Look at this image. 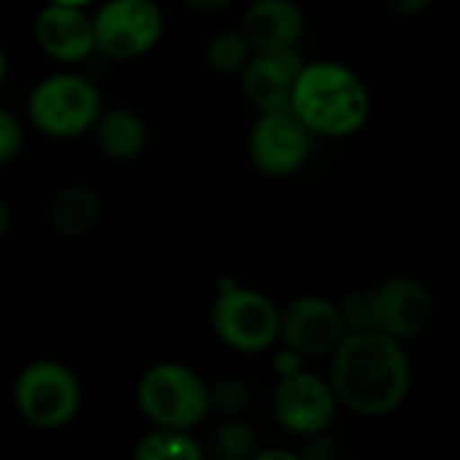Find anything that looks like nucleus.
Masks as SVG:
<instances>
[{"label":"nucleus","instance_id":"f257e3e1","mask_svg":"<svg viewBox=\"0 0 460 460\" xmlns=\"http://www.w3.org/2000/svg\"><path fill=\"white\" fill-rule=\"evenodd\" d=\"M329 388L337 407L361 418L396 412L412 388V367L399 342L385 334H348L332 353Z\"/></svg>","mask_w":460,"mask_h":460},{"label":"nucleus","instance_id":"f03ea898","mask_svg":"<svg viewBox=\"0 0 460 460\" xmlns=\"http://www.w3.org/2000/svg\"><path fill=\"white\" fill-rule=\"evenodd\" d=\"M288 111L313 137H350L367 124L372 100L356 70L321 59L302 67Z\"/></svg>","mask_w":460,"mask_h":460},{"label":"nucleus","instance_id":"7ed1b4c3","mask_svg":"<svg viewBox=\"0 0 460 460\" xmlns=\"http://www.w3.org/2000/svg\"><path fill=\"white\" fill-rule=\"evenodd\" d=\"M137 407L156 431L189 434L208 415V383L186 364H154L143 372L135 391Z\"/></svg>","mask_w":460,"mask_h":460},{"label":"nucleus","instance_id":"20e7f679","mask_svg":"<svg viewBox=\"0 0 460 460\" xmlns=\"http://www.w3.org/2000/svg\"><path fill=\"white\" fill-rule=\"evenodd\" d=\"M102 113L97 86L78 73H54L40 78L27 97L30 124L54 140H70L92 132Z\"/></svg>","mask_w":460,"mask_h":460},{"label":"nucleus","instance_id":"39448f33","mask_svg":"<svg viewBox=\"0 0 460 460\" xmlns=\"http://www.w3.org/2000/svg\"><path fill=\"white\" fill-rule=\"evenodd\" d=\"M13 407L32 429H65L81 410V383L73 369L59 361H30L13 383Z\"/></svg>","mask_w":460,"mask_h":460},{"label":"nucleus","instance_id":"423d86ee","mask_svg":"<svg viewBox=\"0 0 460 460\" xmlns=\"http://www.w3.org/2000/svg\"><path fill=\"white\" fill-rule=\"evenodd\" d=\"M280 310L256 288L224 280L210 307L216 337L237 353H261L278 342Z\"/></svg>","mask_w":460,"mask_h":460},{"label":"nucleus","instance_id":"0eeeda50","mask_svg":"<svg viewBox=\"0 0 460 460\" xmlns=\"http://www.w3.org/2000/svg\"><path fill=\"white\" fill-rule=\"evenodd\" d=\"M94 51L113 62H132L148 54L164 30V16L151 0H111L92 16Z\"/></svg>","mask_w":460,"mask_h":460},{"label":"nucleus","instance_id":"6e6552de","mask_svg":"<svg viewBox=\"0 0 460 460\" xmlns=\"http://www.w3.org/2000/svg\"><path fill=\"white\" fill-rule=\"evenodd\" d=\"M348 337L337 302L326 296H296L280 310L278 340L302 358L332 356Z\"/></svg>","mask_w":460,"mask_h":460},{"label":"nucleus","instance_id":"1a4fd4ad","mask_svg":"<svg viewBox=\"0 0 460 460\" xmlns=\"http://www.w3.org/2000/svg\"><path fill=\"white\" fill-rule=\"evenodd\" d=\"M313 135L291 111L259 113L248 135V156L267 178H288L305 167Z\"/></svg>","mask_w":460,"mask_h":460},{"label":"nucleus","instance_id":"9d476101","mask_svg":"<svg viewBox=\"0 0 460 460\" xmlns=\"http://www.w3.org/2000/svg\"><path fill=\"white\" fill-rule=\"evenodd\" d=\"M272 415L288 434L310 439L315 434H326V429L334 423L337 402L326 380L299 372L294 377L278 380L272 391Z\"/></svg>","mask_w":460,"mask_h":460},{"label":"nucleus","instance_id":"9b49d317","mask_svg":"<svg viewBox=\"0 0 460 460\" xmlns=\"http://www.w3.org/2000/svg\"><path fill=\"white\" fill-rule=\"evenodd\" d=\"M377 307V334L391 337L394 342L412 340L423 334L434 318V296L429 286L418 278H391L375 288Z\"/></svg>","mask_w":460,"mask_h":460},{"label":"nucleus","instance_id":"f8f14e48","mask_svg":"<svg viewBox=\"0 0 460 460\" xmlns=\"http://www.w3.org/2000/svg\"><path fill=\"white\" fill-rule=\"evenodd\" d=\"M307 62L299 51L280 54H251L240 70V86L245 100L259 113H275L291 108V94Z\"/></svg>","mask_w":460,"mask_h":460},{"label":"nucleus","instance_id":"ddd939ff","mask_svg":"<svg viewBox=\"0 0 460 460\" xmlns=\"http://www.w3.org/2000/svg\"><path fill=\"white\" fill-rule=\"evenodd\" d=\"M35 40L57 62H84L94 54L92 13L78 3H51L35 16Z\"/></svg>","mask_w":460,"mask_h":460},{"label":"nucleus","instance_id":"4468645a","mask_svg":"<svg viewBox=\"0 0 460 460\" xmlns=\"http://www.w3.org/2000/svg\"><path fill=\"white\" fill-rule=\"evenodd\" d=\"M307 30L305 11L291 0H256L245 8L240 35L251 54H280L296 51Z\"/></svg>","mask_w":460,"mask_h":460},{"label":"nucleus","instance_id":"2eb2a0df","mask_svg":"<svg viewBox=\"0 0 460 460\" xmlns=\"http://www.w3.org/2000/svg\"><path fill=\"white\" fill-rule=\"evenodd\" d=\"M92 135H94L100 154L105 159H113V162L137 159L148 143V129H146L143 119L127 108L102 111L92 127Z\"/></svg>","mask_w":460,"mask_h":460},{"label":"nucleus","instance_id":"dca6fc26","mask_svg":"<svg viewBox=\"0 0 460 460\" xmlns=\"http://www.w3.org/2000/svg\"><path fill=\"white\" fill-rule=\"evenodd\" d=\"M100 221V197L86 183L62 186L49 202V224L62 237H84Z\"/></svg>","mask_w":460,"mask_h":460},{"label":"nucleus","instance_id":"f3484780","mask_svg":"<svg viewBox=\"0 0 460 460\" xmlns=\"http://www.w3.org/2000/svg\"><path fill=\"white\" fill-rule=\"evenodd\" d=\"M205 460H253L259 453V437L253 426L243 420H224L202 447Z\"/></svg>","mask_w":460,"mask_h":460},{"label":"nucleus","instance_id":"a211bd4d","mask_svg":"<svg viewBox=\"0 0 460 460\" xmlns=\"http://www.w3.org/2000/svg\"><path fill=\"white\" fill-rule=\"evenodd\" d=\"M135 460H205L202 445L181 431H151L137 447Z\"/></svg>","mask_w":460,"mask_h":460},{"label":"nucleus","instance_id":"6ab92c4d","mask_svg":"<svg viewBox=\"0 0 460 460\" xmlns=\"http://www.w3.org/2000/svg\"><path fill=\"white\" fill-rule=\"evenodd\" d=\"M251 59V49L245 43V38L240 35V30H226L210 38L208 49H205V62L213 73L221 75H232L245 67V62Z\"/></svg>","mask_w":460,"mask_h":460},{"label":"nucleus","instance_id":"aec40b11","mask_svg":"<svg viewBox=\"0 0 460 460\" xmlns=\"http://www.w3.org/2000/svg\"><path fill=\"white\" fill-rule=\"evenodd\" d=\"M345 332L348 334H369L377 332V307H375V288H358L337 305Z\"/></svg>","mask_w":460,"mask_h":460},{"label":"nucleus","instance_id":"412c9836","mask_svg":"<svg viewBox=\"0 0 460 460\" xmlns=\"http://www.w3.org/2000/svg\"><path fill=\"white\" fill-rule=\"evenodd\" d=\"M208 404L210 412H218L226 420H240V415L251 404V391L243 380L226 377L216 385H208Z\"/></svg>","mask_w":460,"mask_h":460},{"label":"nucleus","instance_id":"4be33fe9","mask_svg":"<svg viewBox=\"0 0 460 460\" xmlns=\"http://www.w3.org/2000/svg\"><path fill=\"white\" fill-rule=\"evenodd\" d=\"M22 146H24L22 124L8 111L0 108V164L13 162L22 154Z\"/></svg>","mask_w":460,"mask_h":460},{"label":"nucleus","instance_id":"5701e85b","mask_svg":"<svg viewBox=\"0 0 460 460\" xmlns=\"http://www.w3.org/2000/svg\"><path fill=\"white\" fill-rule=\"evenodd\" d=\"M299 460H337V442L326 434H315L307 439L305 450L299 453Z\"/></svg>","mask_w":460,"mask_h":460},{"label":"nucleus","instance_id":"b1692460","mask_svg":"<svg viewBox=\"0 0 460 460\" xmlns=\"http://www.w3.org/2000/svg\"><path fill=\"white\" fill-rule=\"evenodd\" d=\"M305 358L302 356H296L294 350H288V348H283L278 356H275V367H278V375H280V380H286V377H294V375H299V372H305Z\"/></svg>","mask_w":460,"mask_h":460},{"label":"nucleus","instance_id":"393cba45","mask_svg":"<svg viewBox=\"0 0 460 460\" xmlns=\"http://www.w3.org/2000/svg\"><path fill=\"white\" fill-rule=\"evenodd\" d=\"M253 460H299V456L288 450H259Z\"/></svg>","mask_w":460,"mask_h":460},{"label":"nucleus","instance_id":"a878e982","mask_svg":"<svg viewBox=\"0 0 460 460\" xmlns=\"http://www.w3.org/2000/svg\"><path fill=\"white\" fill-rule=\"evenodd\" d=\"M11 221H13L11 208H8V202H5V199H0V240L11 232Z\"/></svg>","mask_w":460,"mask_h":460},{"label":"nucleus","instance_id":"bb28decb","mask_svg":"<svg viewBox=\"0 0 460 460\" xmlns=\"http://www.w3.org/2000/svg\"><path fill=\"white\" fill-rule=\"evenodd\" d=\"M3 78H5V54L0 49V84H3Z\"/></svg>","mask_w":460,"mask_h":460}]
</instances>
